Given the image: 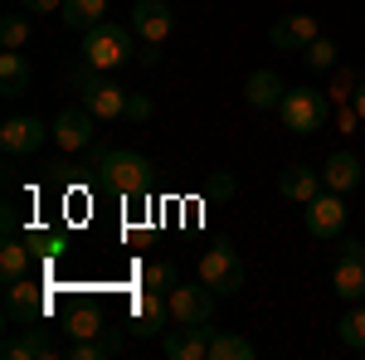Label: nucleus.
Returning <instances> with one entry per match:
<instances>
[{
    "mask_svg": "<svg viewBox=\"0 0 365 360\" xmlns=\"http://www.w3.org/2000/svg\"><path fill=\"white\" fill-rule=\"evenodd\" d=\"M317 34H322L317 15H278V20L268 25V44L282 49V54H302Z\"/></svg>",
    "mask_w": 365,
    "mask_h": 360,
    "instance_id": "obj_12",
    "label": "nucleus"
},
{
    "mask_svg": "<svg viewBox=\"0 0 365 360\" xmlns=\"http://www.w3.org/2000/svg\"><path fill=\"white\" fill-rule=\"evenodd\" d=\"M356 83H361V73H351V68H336V73H331V88H327V98H331V103H351V93H356Z\"/></svg>",
    "mask_w": 365,
    "mask_h": 360,
    "instance_id": "obj_30",
    "label": "nucleus"
},
{
    "mask_svg": "<svg viewBox=\"0 0 365 360\" xmlns=\"http://www.w3.org/2000/svg\"><path fill=\"white\" fill-rule=\"evenodd\" d=\"M336 54H341V49H336V39L317 34V39H312V44H307V49H302L297 58H302L307 68H317V73H322V68H336Z\"/></svg>",
    "mask_w": 365,
    "mask_h": 360,
    "instance_id": "obj_26",
    "label": "nucleus"
},
{
    "mask_svg": "<svg viewBox=\"0 0 365 360\" xmlns=\"http://www.w3.org/2000/svg\"><path fill=\"white\" fill-rule=\"evenodd\" d=\"M0 44H5V49H25L29 44V20L25 15H5V20H0Z\"/></svg>",
    "mask_w": 365,
    "mask_h": 360,
    "instance_id": "obj_29",
    "label": "nucleus"
},
{
    "mask_svg": "<svg viewBox=\"0 0 365 360\" xmlns=\"http://www.w3.org/2000/svg\"><path fill=\"white\" fill-rule=\"evenodd\" d=\"M170 322V302L166 292H151V287H137L132 297V336H161Z\"/></svg>",
    "mask_w": 365,
    "mask_h": 360,
    "instance_id": "obj_14",
    "label": "nucleus"
},
{
    "mask_svg": "<svg viewBox=\"0 0 365 360\" xmlns=\"http://www.w3.org/2000/svg\"><path fill=\"white\" fill-rule=\"evenodd\" d=\"M210 336H215L210 322H175L161 341V351H166V360H210Z\"/></svg>",
    "mask_w": 365,
    "mask_h": 360,
    "instance_id": "obj_9",
    "label": "nucleus"
},
{
    "mask_svg": "<svg viewBox=\"0 0 365 360\" xmlns=\"http://www.w3.org/2000/svg\"><path fill=\"white\" fill-rule=\"evenodd\" d=\"M322 190H327V185H322V170H312V166L278 170V195H282V200H292V205H307V200H317Z\"/></svg>",
    "mask_w": 365,
    "mask_h": 360,
    "instance_id": "obj_16",
    "label": "nucleus"
},
{
    "mask_svg": "<svg viewBox=\"0 0 365 360\" xmlns=\"http://www.w3.org/2000/svg\"><path fill=\"white\" fill-rule=\"evenodd\" d=\"M25 88H29V58L20 49H5L0 54V93L5 98H20Z\"/></svg>",
    "mask_w": 365,
    "mask_h": 360,
    "instance_id": "obj_20",
    "label": "nucleus"
},
{
    "mask_svg": "<svg viewBox=\"0 0 365 360\" xmlns=\"http://www.w3.org/2000/svg\"><path fill=\"white\" fill-rule=\"evenodd\" d=\"M132 29H137L141 44H156L161 49L170 39V29H175V15H170L166 0H137L132 5Z\"/></svg>",
    "mask_w": 365,
    "mask_h": 360,
    "instance_id": "obj_13",
    "label": "nucleus"
},
{
    "mask_svg": "<svg viewBox=\"0 0 365 360\" xmlns=\"http://www.w3.org/2000/svg\"><path fill=\"white\" fill-rule=\"evenodd\" d=\"M215 287L210 282H175L166 292L170 302V322H210L215 317Z\"/></svg>",
    "mask_w": 365,
    "mask_h": 360,
    "instance_id": "obj_8",
    "label": "nucleus"
},
{
    "mask_svg": "<svg viewBox=\"0 0 365 360\" xmlns=\"http://www.w3.org/2000/svg\"><path fill=\"white\" fill-rule=\"evenodd\" d=\"M346 195H336V190H322L317 200H307L302 205V224H307V234L312 239H341V229H346Z\"/></svg>",
    "mask_w": 365,
    "mask_h": 360,
    "instance_id": "obj_6",
    "label": "nucleus"
},
{
    "mask_svg": "<svg viewBox=\"0 0 365 360\" xmlns=\"http://www.w3.org/2000/svg\"><path fill=\"white\" fill-rule=\"evenodd\" d=\"M63 326H68V336H73V341H88V336L108 331V322H103V312H98V307H68Z\"/></svg>",
    "mask_w": 365,
    "mask_h": 360,
    "instance_id": "obj_23",
    "label": "nucleus"
},
{
    "mask_svg": "<svg viewBox=\"0 0 365 360\" xmlns=\"http://www.w3.org/2000/svg\"><path fill=\"white\" fill-rule=\"evenodd\" d=\"M88 170L117 195H146L151 190V161L127 151V146H93V161Z\"/></svg>",
    "mask_w": 365,
    "mask_h": 360,
    "instance_id": "obj_1",
    "label": "nucleus"
},
{
    "mask_svg": "<svg viewBox=\"0 0 365 360\" xmlns=\"http://www.w3.org/2000/svg\"><path fill=\"white\" fill-rule=\"evenodd\" d=\"M361 356H365V351H361Z\"/></svg>",
    "mask_w": 365,
    "mask_h": 360,
    "instance_id": "obj_36",
    "label": "nucleus"
},
{
    "mask_svg": "<svg viewBox=\"0 0 365 360\" xmlns=\"http://www.w3.org/2000/svg\"><path fill=\"white\" fill-rule=\"evenodd\" d=\"M49 137H54V127H44L39 117H5V127H0L5 156H34Z\"/></svg>",
    "mask_w": 365,
    "mask_h": 360,
    "instance_id": "obj_11",
    "label": "nucleus"
},
{
    "mask_svg": "<svg viewBox=\"0 0 365 360\" xmlns=\"http://www.w3.org/2000/svg\"><path fill=\"white\" fill-rule=\"evenodd\" d=\"M122 351V336L117 331H98V336H88V341H73L68 346V356L73 360H108Z\"/></svg>",
    "mask_w": 365,
    "mask_h": 360,
    "instance_id": "obj_22",
    "label": "nucleus"
},
{
    "mask_svg": "<svg viewBox=\"0 0 365 360\" xmlns=\"http://www.w3.org/2000/svg\"><path fill=\"white\" fill-rule=\"evenodd\" d=\"M68 88H78V103H83L98 122H117V117L127 112V93H122L103 68H93V63H78V68L68 73Z\"/></svg>",
    "mask_w": 365,
    "mask_h": 360,
    "instance_id": "obj_2",
    "label": "nucleus"
},
{
    "mask_svg": "<svg viewBox=\"0 0 365 360\" xmlns=\"http://www.w3.org/2000/svg\"><path fill=\"white\" fill-rule=\"evenodd\" d=\"M132 34H137V29H122V25H113V20L93 25V29L83 34V63L103 68V73L122 68V63L132 58Z\"/></svg>",
    "mask_w": 365,
    "mask_h": 360,
    "instance_id": "obj_4",
    "label": "nucleus"
},
{
    "mask_svg": "<svg viewBox=\"0 0 365 360\" xmlns=\"http://www.w3.org/2000/svg\"><path fill=\"white\" fill-rule=\"evenodd\" d=\"M341 346L365 351V307H356V312H346V317H341Z\"/></svg>",
    "mask_w": 365,
    "mask_h": 360,
    "instance_id": "obj_28",
    "label": "nucleus"
},
{
    "mask_svg": "<svg viewBox=\"0 0 365 360\" xmlns=\"http://www.w3.org/2000/svg\"><path fill=\"white\" fill-rule=\"evenodd\" d=\"M20 10L25 15H54V10H63V0H20Z\"/></svg>",
    "mask_w": 365,
    "mask_h": 360,
    "instance_id": "obj_33",
    "label": "nucleus"
},
{
    "mask_svg": "<svg viewBox=\"0 0 365 360\" xmlns=\"http://www.w3.org/2000/svg\"><path fill=\"white\" fill-rule=\"evenodd\" d=\"M282 78L273 73V68H258V73H249V83H244V103L249 108H258V112H278V103H282Z\"/></svg>",
    "mask_w": 365,
    "mask_h": 360,
    "instance_id": "obj_17",
    "label": "nucleus"
},
{
    "mask_svg": "<svg viewBox=\"0 0 365 360\" xmlns=\"http://www.w3.org/2000/svg\"><path fill=\"white\" fill-rule=\"evenodd\" d=\"M351 108H356V117L365 122V73H361V83H356V93H351Z\"/></svg>",
    "mask_w": 365,
    "mask_h": 360,
    "instance_id": "obj_34",
    "label": "nucleus"
},
{
    "mask_svg": "<svg viewBox=\"0 0 365 360\" xmlns=\"http://www.w3.org/2000/svg\"><path fill=\"white\" fill-rule=\"evenodd\" d=\"M234 190H239V185H234V175H229V170H220V175H210V180H205V195H210V200H234Z\"/></svg>",
    "mask_w": 365,
    "mask_h": 360,
    "instance_id": "obj_32",
    "label": "nucleus"
},
{
    "mask_svg": "<svg viewBox=\"0 0 365 360\" xmlns=\"http://www.w3.org/2000/svg\"><path fill=\"white\" fill-rule=\"evenodd\" d=\"M44 317H49V292L39 282H29V277L5 282V322L10 326H34Z\"/></svg>",
    "mask_w": 365,
    "mask_h": 360,
    "instance_id": "obj_5",
    "label": "nucleus"
},
{
    "mask_svg": "<svg viewBox=\"0 0 365 360\" xmlns=\"http://www.w3.org/2000/svg\"><path fill=\"white\" fill-rule=\"evenodd\" d=\"M331 287L341 302H361L365 297V258H336L331 268Z\"/></svg>",
    "mask_w": 365,
    "mask_h": 360,
    "instance_id": "obj_19",
    "label": "nucleus"
},
{
    "mask_svg": "<svg viewBox=\"0 0 365 360\" xmlns=\"http://www.w3.org/2000/svg\"><path fill=\"white\" fill-rule=\"evenodd\" d=\"M200 282H210L220 297L239 292V287H244V263H239V253L229 249V244L205 249V253H200Z\"/></svg>",
    "mask_w": 365,
    "mask_h": 360,
    "instance_id": "obj_7",
    "label": "nucleus"
},
{
    "mask_svg": "<svg viewBox=\"0 0 365 360\" xmlns=\"http://www.w3.org/2000/svg\"><path fill=\"white\" fill-rule=\"evenodd\" d=\"M127 122H151L156 117V103L146 98V93H127V112H122Z\"/></svg>",
    "mask_w": 365,
    "mask_h": 360,
    "instance_id": "obj_31",
    "label": "nucleus"
},
{
    "mask_svg": "<svg viewBox=\"0 0 365 360\" xmlns=\"http://www.w3.org/2000/svg\"><path fill=\"white\" fill-rule=\"evenodd\" d=\"M210 360H253V341L234 331H215L210 336Z\"/></svg>",
    "mask_w": 365,
    "mask_h": 360,
    "instance_id": "obj_25",
    "label": "nucleus"
},
{
    "mask_svg": "<svg viewBox=\"0 0 365 360\" xmlns=\"http://www.w3.org/2000/svg\"><path fill=\"white\" fill-rule=\"evenodd\" d=\"M10 360H54L58 356V346H54V336L49 331H39V326H29L25 336H10L5 346H0Z\"/></svg>",
    "mask_w": 365,
    "mask_h": 360,
    "instance_id": "obj_18",
    "label": "nucleus"
},
{
    "mask_svg": "<svg viewBox=\"0 0 365 360\" xmlns=\"http://www.w3.org/2000/svg\"><path fill=\"white\" fill-rule=\"evenodd\" d=\"M341 258H365V244L361 239H341Z\"/></svg>",
    "mask_w": 365,
    "mask_h": 360,
    "instance_id": "obj_35",
    "label": "nucleus"
},
{
    "mask_svg": "<svg viewBox=\"0 0 365 360\" xmlns=\"http://www.w3.org/2000/svg\"><path fill=\"white\" fill-rule=\"evenodd\" d=\"M278 117L287 132L317 137L327 127V117H331V98H327V88H287L278 103Z\"/></svg>",
    "mask_w": 365,
    "mask_h": 360,
    "instance_id": "obj_3",
    "label": "nucleus"
},
{
    "mask_svg": "<svg viewBox=\"0 0 365 360\" xmlns=\"http://www.w3.org/2000/svg\"><path fill=\"white\" fill-rule=\"evenodd\" d=\"M49 127H54V146L58 151H88L93 137H98V117H93L83 103H78V108H63Z\"/></svg>",
    "mask_w": 365,
    "mask_h": 360,
    "instance_id": "obj_10",
    "label": "nucleus"
},
{
    "mask_svg": "<svg viewBox=\"0 0 365 360\" xmlns=\"http://www.w3.org/2000/svg\"><path fill=\"white\" fill-rule=\"evenodd\" d=\"M108 20V0H63V25L88 34L93 25H103Z\"/></svg>",
    "mask_w": 365,
    "mask_h": 360,
    "instance_id": "obj_21",
    "label": "nucleus"
},
{
    "mask_svg": "<svg viewBox=\"0 0 365 360\" xmlns=\"http://www.w3.org/2000/svg\"><path fill=\"white\" fill-rule=\"evenodd\" d=\"M361 180H365V166H361L356 151H331V156H327V166H322V185H327V190L346 195V190H356Z\"/></svg>",
    "mask_w": 365,
    "mask_h": 360,
    "instance_id": "obj_15",
    "label": "nucleus"
},
{
    "mask_svg": "<svg viewBox=\"0 0 365 360\" xmlns=\"http://www.w3.org/2000/svg\"><path fill=\"white\" fill-rule=\"evenodd\" d=\"M180 282V268L170 263V258H161V263H146L141 268V287H151V292H170Z\"/></svg>",
    "mask_w": 365,
    "mask_h": 360,
    "instance_id": "obj_27",
    "label": "nucleus"
},
{
    "mask_svg": "<svg viewBox=\"0 0 365 360\" xmlns=\"http://www.w3.org/2000/svg\"><path fill=\"white\" fill-rule=\"evenodd\" d=\"M0 277H5V282L29 277V244H20V239H5V244H0Z\"/></svg>",
    "mask_w": 365,
    "mask_h": 360,
    "instance_id": "obj_24",
    "label": "nucleus"
}]
</instances>
